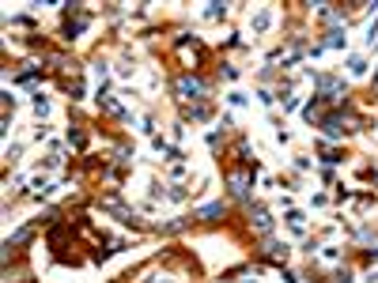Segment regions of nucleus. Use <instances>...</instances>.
Wrapping results in <instances>:
<instances>
[{"mask_svg": "<svg viewBox=\"0 0 378 283\" xmlns=\"http://www.w3.org/2000/svg\"><path fill=\"white\" fill-rule=\"evenodd\" d=\"M223 212H227L223 204H208V208H201V212H197V219H223Z\"/></svg>", "mask_w": 378, "mask_h": 283, "instance_id": "obj_2", "label": "nucleus"}, {"mask_svg": "<svg viewBox=\"0 0 378 283\" xmlns=\"http://www.w3.org/2000/svg\"><path fill=\"white\" fill-rule=\"evenodd\" d=\"M227 185H231L234 197H246L250 185H253V166H242V170H227Z\"/></svg>", "mask_w": 378, "mask_h": 283, "instance_id": "obj_1", "label": "nucleus"}, {"mask_svg": "<svg viewBox=\"0 0 378 283\" xmlns=\"http://www.w3.org/2000/svg\"><path fill=\"white\" fill-rule=\"evenodd\" d=\"M253 226H257V230H269L273 223H269V215H265V212H253Z\"/></svg>", "mask_w": 378, "mask_h": 283, "instance_id": "obj_4", "label": "nucleus"}, {"mask_svg": "<svg viewBox=\"0 0 378 283\" xmlns=\"http://www.w3.org/2000/svg\"><path fill=\"white\" fill-rule=\"evenodd\" d=\"M375 178H378V174H375Z\"/></svg>", "mask_w": 378, "mask_h": 283, "instance_id": "obj_5", "label": "nucleus"}, {"mask_svg": "<svg viewBox=\"0 0 378 283\" xmlns=\"http://www.w3.org/2000/svg\"><path fill=\"white\" fill-rule=\"evenodd\" d=\"M182 91H186V95H201L204 83H201V80H193V76H186V80H182Z\"/></svg>", "mask_w": 378, "mask_h": 283, "instance_id": "obj_3", "label": "nucleus"}]
</instances>
